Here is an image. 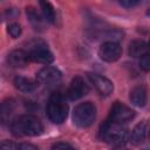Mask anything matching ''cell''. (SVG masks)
Returning <instances> with one entry per match:
<instances>
[{"label": "cell", "instance_id": "cell-25", "mask_svg": "<svg viewBox=\"0 0 150 150\" xmlns=\"http://www.w3.org/2000/svg\"><path fill=\"white\" fill-rule=\"evenodd\" d=\"M146 136L150 138V125H149V128H148V134H146Z\"/></svg>", "mask_w": 150, "mask_h": 150}, {"label": "cell", "instance_id": "cell-5", "mask_svg": "<svg viewBox=\"0 0 150 150\" xmlns=\"http://www.w3.org/2000/svg\"><path fill=\"white\" fill-rule=\"evenodd\" d=\"M61 73L54 67H45L36 74V82L45 87H55L61 82Z\"/></svg>", "mask_w": 150, "mask_h": 150}, {"label": "cell", "instance_id": "cell-15", "mask_svg": "<svg viewBox=\"0 0 150 150\" xmlns=\"http://www.w3.org/2000/svg\"><path fill=\"white\" fill-rule=\"evenodd\" d=\"M36 83L38 82H34L33 80L27 79L25 76L18 75V76L14 77V86L19 90H21L23 93H30V91H33L36 88Z\"/></svg>", "mask_w": 150, "mask_h": 150}, {"label": "cell", "instance_id": "cell-1", "mask_svg": "<svg viewBox=\"0 0 150 150\" xmlns=\"http://www.w3.org/2000/svg\"><path fill=\"white\" fill-rule=\"evenodd\" d=\"M11 129L16 136H39L43 131L41 122L33 115H21L16 117L12 122Z\"/></svg>", "mask_w": 150, "mask_h": 150}, {"label": "cell", "instance_id": "cell-8", "mask_svg": "<svg viewBox=\"0 0 150 150\" xmlns=\"http://www.w3.org/2000/svg\"><path fill=\"white\" fill-rule=\"evenodd\" d=\"M88 91H89V87L86 83V81L81 76H75L68 87L67 97L71 101H75L87 95Z\"/></svg>", "mask_w": 150, "mask_h": 150}, {"label": "cell", "instance_id": "cell-3", "mask_svg": "<svg viewBox=\"0 0 150 150\" xmlns=\"http://www.w3.org/2000/svg\"><path fill=\"white\" fill-rule=\"evenodd\" d=\"M127 135L128 131L121 123H116L110 120L104 122L100 129V138L114 145H121L127 139Z\"/></svg>", "mask_w": 150, "mask_h": 150}, {"label": "cell", "instance_id": "cell-10", "mask_svg": "<svg viewBox=\"0 0 150 150\" xmlns=\"http://www.w3.org/2000/svg\"><path fill=\"white\" fill-rule=\"evenodd\" d=\"M28 55H29L30 60H33V61H35L38 63H43V64H49L54 60V56L50 53V50L43 45L34 46L29 50Z\"/></svg>", "mask_w": 150, "mask_h": 150}, {"label": "cell", "instance_id": "cell-17", "mask_svg": "<svg viewBox=\"0 0 150 150\" xmlns=\"http://www.w3.org/2000/svg\"><path fill=\"white\" fill-rule=\"evenodd\" d=\"M14 110V101L13 100H7L4 101L1 104V121L2 123H6L9 121V116L12 115Z\"/></svg>", "mask_w": 150, "mask_h": 150}, {"label": "cell", "instance_id": "cell-20", "mask_svg": "<svg viewBox=\"0 0 150 150\" xmlns=\"http://www.w3.org/2000/svg\"><path fill=\"white\" fill-rule=\"evenodd\" d=\"M0 150H21L20 145L12 141H2L0 145Z\"/></svg>", "mask_w": 150, "mask_h": 150}, {"label": "cell", "instance_id": "cell-12", "mask_svg": "<svg viewBox=\"0 0 150 150\" xmlns=\"http://www.w3.org/2000/svg\"><path fill=\"white\" fill-rule=\"evenodd\" d=\"M129 98H130V101L134 105L143 107L146 103V90H145V88L142 87V86L132 88L130 90Z\"/></svg>", "mask_w": 150, "mask_h": 150}, {"label": "cell", "instance_id": "cell-18", "mask_svg": "<svg viewBox=\"0 0 150 150\" xmlns=\"http://www.w3.org/2000/svg\"><path fill=\"white\" fill-rule=\"evenodd\" d=\"M40 6H41V9H42L43 19L46 21L50 22V23H54L55 22V12H54L53 6L49 2H45V1H41Z\"/></svg>", "mask_w": 150, "mask_h": 150}, {"label": "cell", "instance_id": "cell-9", "mask_svg": "<svg viewBox=\"0 0 150 150\" xmlns=\"http://www.w3.org/2000/svg\"><path fill=\"white\" fill-rule=\"evenodd\" d=\"M88 79L90 80V82L94 84V87L96 88V90L101 95L108 96V95H110L112 93V90H114L112 82L110 80H108L107 77L101 76V75L95 74V73H89L88 74Z\"/></svg>", "mask_w": 150, "mask_h": 150}, {"label": "cell", "instance_id": "cell-13", "mask_svg": "<svg viewBox=\"0 0 150 150\" xmlns=\"http://www.w3.org/2000/svg\"><path fill=\"white\" fill-rule=\"evenodd\" d=\"M146 134H148V128H146V123L142 122V123H138L131 131L130 134V142L135 145L137 144H141L145 137H146Z\"/></svg>", "mask_w": 150, "mask_h": 150}, {"label": "cell", "instance_id": "cell-7", "mask_svg": "<svg viewBox=\"0 0 150 150\" xmlns=\"http://www.w3.org/2000/svg\"><path fill=\"white\" fill-rule=\"evenodd\" d=\"M122 54L121 46L115 41H105L98 49V56L105 62H114L120 59Z\"/></svg>", "mask_w": 150, "mask_h": 150}, {"label": "cell", "instance_id": "cell-28", "mask_svg": "<svg viewBox=\"0 0 150 150\" xmlns=\"http://www.w3.org/2000/svg\"><path fill=\"white\" fill-rule=\"evenodd\" d=\"M144 150H150V149H144Z\"/></svg>", "mask_w": 150, "mask_h": 150}, {"label": "cell", "instance_id": "cell-22", "mask_svg": "<svg viewBox=\"0 0 150 150\" xmlns=\"http://www.w3.org/2000/svg\"><path fill=\"white\" fill-rule=\"evenodd\" d=\"M52 150H76L75 148H73L70 144L68 143H63V142H59V143H55L53 146H52Z\"/></svg>", "mask_w": 150, "mask_h": 150}, {"label": "cell", "instance_id": "cell-24", "mask_svg": "<svg viewBox=\"0 0 150 150\" xmlns=\"http://www.w3.org/2000/svg\"><path fill=\"white\" fill-rule=\"evenodd\" d=\"M20 148H21V150H38V148L32 144H21Z\"/></svg>", "mask_w": 150, "mask_h": 150}, {"label": "cell", "instance_id": "cell-4", "mask_svg": "<svg viewBox=\"0 0 150 150\" xmlns=\"http://www.w3.org/2000/svg\"><path fill=\"white\" fill-rule=\"evenodd\" d=\"M96 117V108L91 102H83L75 107L73 111V122L79 128H88Z\"/></svg>", "mask_w": 150, "mask_h": 150}, {"label": "cell", "instance_id": "cell-21", "mask_svg": "<svg viewBox=\"0 0 150 150\" xmlns=\"http://www.w3.org/2000/svg\"><path fill=\"white\" fill-rule=\"evenodd\" d=\"M8 33H9V35H11L13 39L19 38L20 34H21V27H20V25H18V23H12V25H9V26H8Z\"/></svg>", "mask_w": 150, "mask_h": 150}, {"label": "cell", "instance_id": "cell-2", "mask_svg": "<svg viewBox=\"0 0 150 150\" xmlns=\"http://www.w3.org/2000/svg\"><path fill=\"white\" fill-rule=\"evenodd\" d=\"M46 111L50 122L55 124L63 123L68 115V104L63 95H61L60 93L52 94L48 100Z\"/></svg>", "mask_w": 150, "mask_h": 150}, {"label": "cell", "instance_id": "cell-16", "mask_svg": "<svg viewBox=\"0 0 150 150\" xmlns=\"http://www.w3.org/2000/svg\"><path fill=\"white\" fill-rule=\"evenodd\" d=\"M148 48L149 46L144 41L135 40L129 45V55L131 57H141L148 53Z\"/></svg>", "mask_w": 150, "mask_h": 150}, {"label": "cell", "instance_id": "cell-11", "mask_svg": "<svg viewBox=\"0 0 150 150\" xmlns=\"http://www.w3.org/2000/svg\"><path fill=\"white\" fill-rule=\"evenodd\" d=\"M30 57L28 55L27 52L22 50V49H15L12 50L8 56H7V62L11 67L14 68H20V67H25L28 62H29Z\"/></svg>", "mask_w": 150, "mask_h": 150}, {"label": "cell", "instance_id": "cell-19", "mask_svg": "<svg viewBox=\"0 0 150 150\" xmlns=\"http://www.w3.org/2000/svg\"><path fill=\"white\" fill-rule=\"evenodd\" d=\"M139 67L144 71H150V53H146L139 57Z\"/></svg>", "mask_w": 150, "mask_h": 150}, {"label": "cell", "instance_id": "cell-27", "mask_svg": "<svg viewBox=\"0 0 150 150\" xmlns=\"http://www.w3.org/2000/svg\"><path fill=\"white\" fill-rule=\"evenodd\" d=\"M148 46H149V48H150V42H149V45H148Z\"/></svg>", "mask_w": 150, "mask_h": 150}, {"label": "cell", "instance_id": "cell-23", "mask_svg": "<svg viewBox=\"0 0 150 150\" xmlns=\"http://www.w3.org/2000/svg\"><path fill=\"white\" fill-rule=\"evenodd\" d=\"M139 4V1L137 0H121L120 1V5L125 7V8H131V7H135Z\"/></svg>", "mask_w": 150, "mask_h": 150}, {"label": "cell", "instance_id": "cell-26", "mask_svg": "<svg viewBox=\"0 0 150 150\" xmlns=\"http://www.w3.org/2000/svg\"><path fill=\"white\" fill-rule=\"evenodd\" d=\"M146 15H149V16H150V8L148 9V12H146Z\"/></svg>", "mask_w": 150, "mask_h": 150}, {"label": "cell", "instance_id": "cell-14", "mask_svg": "<svg viewBox=\"0 0 150 150\" xmlns=\"http://www.w3.org/2000/svg\"><path fill=\"white\" fill-rule=\"evenodd\" d=\"M26 14H27V18L29 20V22L32 23V26L36 29V30H42L45 28V19H42V16L38 13V11L29 6L26 8Z\"/></svg>", "mask_w": 150, "mask_h": 150}, {"label": "cell", "instance_id": "cell-6", "mask_svg": "<svg viewBox=\"0 0 150 150\" xmlns=\"http://www.w3.org/2000/svg\"><path fill=\"white\" fill-rule=\"evenodd\" d=\"M134 116H135V111L121 102H115L110 108V112H109V120L121 124L132 120Z\"/></svg>", "mask_w": 150, "mask_h": 150}]
</instances>
